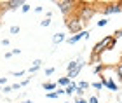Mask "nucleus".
<instances>
[{
	"mask_svg": "<svg viewBox=\"0 0 122 103\" xmlns=\"http://www.w3.org/2000/svg\"><path fill=\"white\" fill-rule=\"evenodd\" d=\"M54 73V68H46V75H52Z\"/></svg>",
	"mask_w": 122,
	"mask_h": 103,
	"instance_id": "4be33fe9",
	"label": "nucleus"
},
{
	"mask_svg": "<svg viewBox=\"0 0 122 103\" xmlns=\"http://www.w3.org/2000/svg\"><path fill=\"white\" fill-rule=\"evenodd\" d=\"M2 46H9V39H4L2 40Z\"/></svg>",
	"mask_w": 122,
	"mask_h": 103,
	"instance_id": "cd10ccee",
	"label": "nucleus"
},
{
	"mask_svg": "<svg viewBox=\"0 0 122 103\" xmlns=\"http://www.w3.org/2000/svg\"><path fill=\"white\" fill-rule=\"evenodd\" d=\"M23 73H25V72H12V75H16V77H21Z\"/></svg>",
	"mask_w": 122,
	"mask_h": 103,
	"instance_id": "a878e982",
	"label": "nucleus"
},
{
	"mask_svg": "<svg viewBox=\"0 0 122 103\" xmlns=\"http://www.w3.org/2000/svg\"><path fill=\"white\" fill-rule=\"evenodd\" d=\"M49 25H51V21H49L47 18L44 19V21H40V26H49Z\"/></svg>",
	"mask_w": 122,
	"mask_h": 103,
	"instance_id": "aec40b11",
	"label": "nucleus"
},
{
	"mask_svg": "<svg viewBox=\"0 0 122 103\" xmlns=\"http://www.w3.org/2000/svg\"><path fill=\"white\" fill-rule=\"evenodd\" d=\"M10 33H12V35L19 33V26H10Z\"/></svg>",
	"mask_w": 122,
	"mask_h": 103,
	"instance_id": "dca6fc26",
	"label": "nucleus"
},
{
	"mask_svg": "<svg viewBox=\"0 0 122 103\" xmlns=\"http://www.w3.org/2000/svg\"><path fill=\"white\" fill-rule=\"evenodd\" d=\"M30 9H31V7H30L28 4H23V5H21V10H23V12H28Z\"/></svg>",
	"mask_w": 122,
	"mask_h": 103,
	"instance_id": "f3484780",
	"label": "nucleus"
},
{
	"mask_svg": "<svg viewBox=\"0 0 122 103\" xmlns=\"http://www.w3.org/2000/svg\"><path fill=\"white\" fill-rule=\"evenodd\" d=\"M63 40H65V33H54V37H52L54 44H59V42H63Z\"/></svg>",
	"mask_w": 122,
	"mask_h": 103,
	"instance_id": "9b49d317",
	"label": "nucleus"
},
{
	"mask_svg": "<svg viewBox=\"0 0 122 103\" xmlns=\"http://www.w3.org/2000/svg\"><path fill=\"white\" fill-rule=\"evenodd\" d=\"M47 98H51V100H56V98H58L56 91H54V93H47Z\"/></svg>",
	"mask_w": 122,
	"mask_h": 103,
	"instance_id": "6ab92c4d",
	"label": "nucleus"
},
{
	"mask_svg": "<svg viewBox=\"0 0 122 103\" xmlns=\"http://www.w3.org/2000/svg\"><path fill=\"white\" fill-rule=\"evenodd\" d=\"M107 88H108L110 91H117V84H115L112 79H107Z\"/></svg>",
	"mask_w": 122,
	"mask_h": 103,
	"instance_id": "ddd939ff",
	"label": "nucleus"
},
{
	"mask_svg": "<svg viewBox=\"0 0 122 103\" xmlns=\"http://www.w3.org/2000/svg\"><path fill=\"white\" fill-rule=\"evenodd\" d=\"M80 39H89V31H80V33H75L73 37H70V39H68V44H75V42H79Z\"/></svg>",
	"mask_w": 122,
	"mask_h": 103,
	"instance_id": "39448f33",
	"label": "nucleus"
},
{
	"mask_svg": "<svg viewBox=\"0 0 122 103\" xmlns=\"http://www.w3.org/2000/svg\"><path fill=\"white\" fill-rule=\"evenodd\" d=\"M75 103H87V101H86V100H82V98H79V100H77Z\"/></svg>",
	"mask_w": 122,
	"mask_h": 103,
	"instance_id": "c85d7f7f",
	"label": "nucleus"
},
{
	"mask_svg": "<svg viewBox=\"0 0 122 103\" xmlns=\"http://www.w3.org/2000/svg\"><path fill=\"white\" fill-rule=\"evenodd\" d=\"M40 67H42V59H35V61H33V65L30 67V72H31V73H35Z\"/></svg>",
	"mask_w": 122,
	"mask_h": 103,
	"instance_id": "1a4fd4ad",
	"label": "nucleus"
},
{
	"mask_svg": "<svg viewBox=\"0 0 122 103\" xmlns=\"http://www.w3.org/2000/svg\"><path fill=\"white\" fill-rule=\"evenodd\" d=\"M58 84L61 86V88H68V86L71 84V80H70L68 77H61V79L58 80Z\"/></svg>",
	"mask_w": 122,
	"mask_h": 103,
	"instance_id": "9d476101",
	"label": "nucleus"
},
{
	"mask_svg": "<svg viewBox=\"0 0 122 103\" xmlns=\"http://www.w3.org/2000/svg\"><path fill=\"white\" fill-rule=\"evenodd\" d=\"M82 67H84V59H82V61L79 63V67H77V68H73V70H70V72H68V79H70V80H71V79H75L77 75L80 73V70H82Z\"/></svg>",
	"mask_w": 122,
	"mask_h": 103,
	"instance_id": "0eeeda50",
	"label": "nucleus"
},
{
	"mask_svg": "<svg viewBox=\"0 0 122 103\" xmlns=\"http://www.w3.org/2000/svg\"><path fill=\"white\" fill-rule=\"evenodd\" d=\"M107 25H108V19H105V18L101 21H98V26H107Z\"/></svg>",
	"mask_w": 122,
	"mask_h": 103,
	"instance_id": "a211bd4d",
	"label": "nucleus"
},
{
	"mask_svg": "<svg viewBox=\"0 0 122 103\" xmlns=\"http://www.w3.org/2000/svg\"><path fill=\"white\" fill-rule=\"evenodd\" d=\"M44 89H46V91H54V89H56V84H54V82H46V84H44Z\"/></svg>",
	"mask_w": 122,
	"mask_h": 103,
	"instance_id": "4468645a",
	"label": "nucleus"
},
{
	"mask_svg": "<svg viewBox=\"0 0 122 103\" xmlns=\"http://www.w3.org/2000/svg\"><path fill=\"white\" fill-rule=\"evenodd\" d=\"M87 103H98V98H96V96H91V98H89V101H87Z\"/></svg>",
	"mask_w": 122,
	"mask_h": 103,
	"instance_id": "5701e85b",
	"label": "nucleus"
},
{
	"mask_svg": "<svg viewBox=\"0 0 122 103\" xmlns=\"http://www.w3.org/2000/svg\"><path fill=\"white\" fill-rule=\"evenodd\" d=\"M75 89H77V84H75V82H71L68 88L65 89V93H66V94H73V93H75Z\"/></svg>",
	"mask_w": 122,
	"mask_h": 103,
	"instance_id": "f8f14e48",
	"label": "nucleus"
},
{
	"mask_svg": "<svg viewBox=\"0 0 122 103\" xmlns=\"http://www.w3.org/2000/svg\"><path fill=\"white\" fill-rule=\"evenodd\" d=\"M23 4H25L23 0H12V2H4V5H5L7 9H16V7H21Z\"/></svg>",
	"mask_w": 122,
	"mask_h": 103,
	"instance_id": "6e6552de",
	"label": "nucleus"
},
{
	"mask_svg": "<svg viewBox=\"0 0 122 103\" xmlns=\"http://www.w3.org/2000/svg\"><path fill=\"white\" fill-rule=\"evenodd\" d=\"M120 5H119V2L117 4H110V5H107V7L103 9V12L105 14H115V12H120Z\"/></svg>",
	"mask_w": 122,
	"mask_h": 103,
	"instance_id": "423d86ee",
	"label": "nucleus"
},
{
	"mask_svg": "<svg viewBox=\"0 0 122 103\" xmlns=\"http://www.w3.org/2000/svg\"><path fill=\"white\" fill-rule=\"evenodd\" d=\"M66 25H68V28H70V31H73V33H80L82 23H80L79 19H70V21H66Z\"/></svg>",
	"mask_w": 122,
	"mask_h": 103,
	"instance_id": "7ed1b4c3",
	"label": "nucleus"
},
{
	"mask_svg": "<svg viewBox=\"0 0 122 103\" xmlns=\"http://www.w3.org/2000/svg\"><path fill=\"white\" fill-rule=\"evenodd\" d=\"M66 103H71V101H66Z\"/></svg>",
	"mask_w": 122,
	"mask_h": 103,
	"instance_id": "473e14b6",
	"label": "nucleus"
},
{
	"mask_svg": "<svg viewBox=\"0 0 122 103\" xmlns=\"http://www.w3.org/2000/svg\"><path fill=\"white\" fill-rule=\"evenodd\" d=\"M56 5H58V7H59V10H61V12H68V10L71 9V7H73V2H71V0H63V2H56Z\"/></svg>",
	"mask_w": 122,
	"mask_h": 103,
	"instance_id": "20e7f679",
	"label": "nucleus"
},
{
	"mask_svg": "<svg viewBox=\"0 0 122 103\" xmlns=\"http://www.w3.org/2000/svg\"><path fill=\"white\" fill-rule=\"evenodd\" d=\"M5 80H7L5 77H0V84H5Z\"/></svg>",
	"mask_w": 122,
	"mask_h": 103,
	"instance_id": "c756f323",
	"label": "nucleus"
},
{
	"mask_svg": "<svg viewBox=\"0 0 122 103\" xmlns=\"http://www.w3.org/2000/svg\"><path fill=\"white\" fill-rule=\"evenodd\" d=\"M92 16H94V9H91V7H82V14H80L79 21H80V23H87Z\"/></svg>",
	"mask_w": 122,
	"mask_h": 103,
	"instance_id": "f257e3e1",
	"label": "nucleus"
},
{
	"mask_svg": "<svg viewBox=\"0 0 122 103\" xmlns=\"http://www.w3.org/2000/svg\"><path fill=\"white\" fill-rule=\"evenodd\" d=\"M23 103H33V101H30V100H26V101H23Z\"/></svg>",
	"mask_w": 122,
	"mask_h": 103,
	"instance_id": "7c9ffc66",
	"label": "nucleus"
},
{
	"mask_svg": "<svg viewBox=\"0 0 122 103\" xmlns=\"http://www.w3.org/2000/svg\"><path fill=\"white\" fill-rule=\"evenodd\" d=\"M77 88H80L82 91H84V89L89 88V84H87V82H80V84H77Z\"/></svg>",
	"mask_w": 122,
	"mask_h": 103,
	"instance_id": "2eb2a0df",
	"label": "nucleus"
},
{
	"mask_svg": "<svg viewBox=\"0 0 122 103\" xmlns=\"http://www.w3.org/2000/svg\"><path fill=\"white\" fill-rule=\"evenodd\" d=\"M10 52H12V56H14V54H19V52H21V49H12Z\"/></svg>",
	"mask_w": 122,
	"mask_h": 103,
	"instance_id": "bb28decb",
	"label": "nucleus"
},
{
	"mask_svg": "<svg viewBox=\"0 0 122 103\" xmlns=\"http://www.w3.org/2000/svg\"><path fill=\"white\" fill-rule=\"evenodd\" d=\"M119 5H120V9H122V2H119Z\"/></svg>",
	"mask_w": 122,
	"mask_h": 103,
	"instance_id": "2f4dec72",
	"label": "nucleus"
},
{
	"mask_svg": "<svg viewBox=\"0 0 122 103\" xmlns=\"http://www.w3.org/2000/svg\"><path fill=\"white\" fill-rule=\"evenodd\" d=\"M92 86H94V88H96V89H101V88H103V84H101V82H94Z\"/></svg>",
	"mask_w": 122,
	"mask_h": 103,
	"instance_id": "393cba45",
	"label": "nucleus"
},
{
	"mask_svg": "<svg viewBox=\"0 0 122 103\" xmlns=\"http://www.w3.org/2000/svg\"><path fill=\"white\" fill-rule=\"evenodd\" d=\"M0 91H4V93H10V91H12V86H5V88L0 89Z\"/></svg>",
	"mask_w": 122,
	"mask_h": 103,
	"instance_id": "412c9836",
	"label": "nucleus"
},
{
	"mask_svg": "<svg viewBox=\"0 0 122 103\" xmlns=\"http://www.w3.org/2000/svg\"><path fill=\"white\" fill-rule=\"evenodd\" d=\"M117 73H119V77H122V63L117 67Z\"/></svg>",
	"mask_w": 122,
	"mask_h": 103,
	"instance_id": "b1692460",
	"label": "nucleus"
},
{
	"mask_svg": "<svg viewBox=\"0 0 122 103\" xmlns=\"http://www.w3.org/2000/svg\"><path fill=\"white\" fill-rule=\"evenodd\" d=\"M103 47V51H108V49H113V46H115V39H113V35H108V37H105V39L99 42Z\"/></svg>",
	"mask_w": 122,
	"mask_h": 103,
	"instance_id": "f03ea898",
	"label": "nucleus"
}]
</instances>
